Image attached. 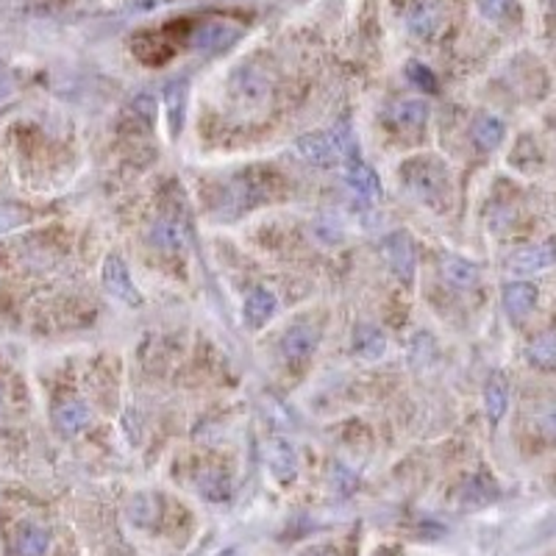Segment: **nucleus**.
I'll return each instance as SVG.
<instances>
[{
    "mask_svg": "<svg viewBox=\"0 0 556 556\" xmlns=\"http://www.w3.org/2000/svg\"><path fill=\"white\" fill-rule=\"evenodd\" d=\"M403 187L410 190L412 198L431 209H445L451 203V175L439 159L434 156H418L401 167Z\"/></svg>",
    "mask_w": 556,
    "mask_h": 556,
    "instance_id": "obj_1",
    "label": "nucleus"
},
{
    "mask_svg": "<svg viewBox=\"0 0 556 556\" xmlns=\"http://www.w3.org/2000/svg\"><path fill=\"white\" fill-rule=\"evenodd\" d=\"M295 151L312 165H334L340 159L345 162V159L356 156V142L351 137V128L340 126V128H331V131L304 134L298 142H295Z\"/></svg>",
    "mask_w": 556,
    "mask_h": 556,
    "instance_id": "obj_2",
    "label": "nucleus"
},
{
    "mask_svg": "<svg viewBox=\"0 0 556 556\" xmlns=\"http://www.w3.org/2000/svg\"><path fill=\"white\" fill-rule=\"evenodd\" d=\"M100 278H103V287L108 289V295H115L118 301H123L128 306L142 304V295H139V289L131 278V270L118 253L106 256V262L100 268Z\"/></svg>",
    "mask_w": 556,
    "mask_h": 556,
    "instance_id": "obj_3",
    "label": "nucleus"
},
{
    "mask_svg": "<svg viewBox=\"0 0 556 556\" xmlns=\"http://www.w3.org/2000/svg\"><path fill=\"white\" fill-rule=\"evenodd\" d=\"M237 40H240V25L226 23V20L201 23L190 36L193 48L201 51V53H220V51H226L229 45H234Z\"/></svg>",
    "mask_w": 556,
    "mask_h": 556,
    "instance_id": "obj_4",
    "label": "nucleus"
},
{
    "mask_svg": "<svg viewBox=\"0 0 556 556\" xmlns=\"http://www.w3.org/2000/svg\"><path fill=\"white\" fill-rule=\"evenodd\" d=\"M231 92L242 106H259L270 95V81L259 64H242L231 79Z\"/></svg>",
    "mask_w": 556,
    "mask_h": 556,
    "instance_id": "obj_5",
    "label": "nucleus"
},
{
    "mask_svg": "<svg viewBox=\"0 0 556 556\" xmlns=\"http://www.w3.org/2000/svg\"><path fill=\"white\" fill-rule=\"evenodd\" d=\"M382 253H384V259H387L390 270H392L403 284H410V281L415 278V245H412V240L406 237L403 231L390 234V237L382 242Z\"/></svg>",
    "mask_w": 556,
    "mask_h": 556,
    "instance_id": "obj_6",
    "label": "nucleus"
},
{
    "mask_svg": "<svg viewBox=\"0 0 556 556\" xmlns=\"http://www.w3.org/2000/svg\"><path fill=\"white\" fill-rule=\"evenodd\" d=\"M556 262V245L553 242H537V245H526V248H517L506 268L517 276H532L540 273L545 268H551Z\"/></svg>",
    "mask_w": 556,
    "mask_h": 556,
    "instance_id": "obj_7",
    "label": "nucleus"
},
{
    "mask_svg": "<svg viewBox=\"0 0 556 556\" xmlns=\"http://www.w3.org/2000/svg\"><path fill=\"white\" fill-rule=\"evenodd\" d=\"M317 340H320V328L317 325H312V323H295V325H289L284 331L281 353L289 362H301V359H306L317 348Z\"/></svg>",
    "mask_w": 556,
    "mask_h": 556,
    "instance_id": "obj_8",
    "label": "nucleus"
},
{
    "mask_svg": "<svg viewBox=\"0 0 556 556\" xmlns=\"http://www.w3.org/2000/svg\"><path fill=\"white\" fill-rule=\"evenodd\" d=\"M345 178H348V187H351L356 195H362L364 201H379V198H382V181H379L376 170L367 167V165L359 159V154L351 156V159H345Z\"/></svg>",
    "mask_w": 556,
    "mask_h": 556,
    "instance_id": "obj_9",
    "label": "nucleus"
},
{
    "mask_svg": "<svg viewBox=\"0 0 556 556\" xmlns=\"http://www.w3.org/2000/svg\"><path fill=\"white\" fill-rule=\"evenodd\" d=\"M390 120L401 131H418L429 120V106L420 98H403L390 108Z\"/></svg>",
    "mask_w": 556,
    "mask_h": 556,
    "instance_id": "obj_10",
    "label": "nucleus"
},
{
    "mask_svg": "<svg viewBox=\"0 0 556 556\" xmlns=\"http://www.w3.org/2000/svg\"><path fill=\"white\" fill-rule=\"evenodd\" d=\"M537 304V287L526 284V281H517V284H506L504 287V306L509 312V317L514 320H523Z\"/></svg>",
    "mask_w": 556,
    "mask_h": 556,
    "instance_id": "obj_11",
    "label": "nucleus"
},
{
    "mask_svg": "<svg viewBox=\"0 0 556 556\" xmlns=\"http://www.w3.org/2000/svg\"><path fill=\"white\" fill-rule=\"evenodd\" d=\"M51 548V532L36 526V523H23L14 532V553L17 556H45Z\"/></svg>",
    "mask_w": 556,
    "mask_h": 556,
    "instance_id": "obj_12",
    "label": "nucleus"
},
{
    "mask_svg": "<svg viewBox=\"0 0 556 556\" xmlns=\"http://www.w3.org/2000/svg\"><path fill=\"white\" fill-rule=\"evenodd\" d=\"M276 315V295L265 287H256L245 298V323L253 328H262Z\"/></svg>",
    "mask_w": 556,
    "mask_h": 556,
    "instance_id": "obj_13",
    "label": "nucleus"
},
{
    "mask_svg": "<svg viewBox=\"0 0 556 556\" xmlns=\"http://www.w3.org/2000/svg\"><path fill=\"white\" fill-rule=\"evenodd\" d=\"M353 351H356L362 359H367V362H376V359H382V356H384V351H387V340H384V334H382L376 325H370V323L356 325V331H353Z\"/></svg>",
    "mask_w": 556,
    "mask_h": 556,
    "instance_id": "obj_14",
    "label": "nucleus"
},
{
    "mask_svg": "<svg viewBox=\"0 0 556 556\" xmlns=\"http://www.w3.org/2000/svg\"><path fill=\"white\" fill-rule=\"evenodd\" d=\"M187 84L184 81H175L167 87V95H165V111H167V131L173 137L181 134L184 128V118H187Z\"/></svg>",
    "mask_w": 556,
    "mask_h": 556,
    "instance_id": "obj_15",
    "label": "nucleus"
},
{
    "mask_svg": "<svg viewBox=\"0 0 556 556\" xmlns=\"http://www.w3.org/2000/svg\"><path fill=\"white\" fill-rule=\"evenodd\" d=\"M470 137L473 142L481 147V151H495V147H501L504 137H506V128L498 118L493 115H478L473 120V128H470Z\"/></svg>",
    "mask_w": 556,
    "mask_h": 556,
    "instance_id": "obj_16",
    "label": "nucleus"
},
{
    "mask_svg": "<svg viewBox=\"0 0 556 556\" xmlns=\"http://www.w3.org/2000/svg\"><path fill=\"white\" fill-rule=\"evenodd\" d=\"M90 426V410L81 401H67L56 410V429L61 434H79Z\"/></svg>",
    "mask_w": 556,
    "mask_h": 556,
    "instance_id": "obj_17",
    "label": "nucleus"
},
{
    "mask_svg": "<svg viewBox=\"0 0 556 556\" xmlns=\"http://www.w3.org/2000/svg\"><path fill=\"white\" fill-rule=\"evenodd\" d=\"M442 276H445V281H451V284H454V287H459V289H470V287H476V284H478L481 270H478L473 262H467V259L451 256V259H445V265H442Z\"/></svg>",
    "mask_w": 556,
    "mask_h": 556,
    "instance_id": "obj_18",
    "label": "nucleus"
},
{
    "mask_svg": "<svg viewBox=\"0 0 556 556\" xmlns=\"http://www.w3.org/2000/svg\"><path fill=\"white\" fill-rule=\"evenodd\" d=\"M485 406H487V415L493 423H498L504 415H506V406H509V387H506V379L504 376H493L487 382V390H485Z\"/></svg>",
    "mask_w": 556,
    "mask_h": 556,
    "instance_id": "obj_19",
    "label": "nucleus"
},
{
    "mask_svg": "<svg viewBox=\"0 0 556 556\" xmlns=\"http://www.w3.org/2000/svg\"><path fill=\"white\" fill-rule=\"evenodd\" d=\"M529 356H532L537 364H551V362H556V331H545V334H540L537 340H532Z\"/></svg>",
    "mask_w": 556,
    "mask_h": 556,
    "instance_id": "obj_20",
    "label": "nucleus"
},
{
    "mask_svg": "<svg viewBox=\"0 0 556 556\" xmlns=\"http://www.w3.org/2000/svg\"><path fill=\"white\" fill-rule=\"evenodd\" d=\"M154 242H159L165 248H178V245H184V231L175 226L173 220H162L159 226L154 229Z\"/></svg>",
    "mask_w": 556,
    "mask_h": 556,
    "instance_id": "obj_21",
    "label": "nucleus"
},
{
    "mask_svg": "<svg viewBox=\"0 0 556 556\" xmlns=\"http://www.w3.org/2000/svg\"><path fill=\"white\" fill-rule=\"evenodd\" d=\"M154 514H156V504L151 495H137L134 504H131V521L139 523V526H147L154 521Z\"/></svg>",
    "mask_w": 556,
    "mask_h": 556,
    "instance_id": "obj_22",
    "label": "nucleus"
},
{
    "mask_svg": "<svg viewBox=\"0 0 556 556\" xmlns=\"http://www.w3.org/2000/svg\"><path fill=\"white\" fill-rule=\"evenodd\" d=\"M25 220V209L17 203H0V234L14 231L20 222Z\"/></svg>",
    "mask_w": 556,
    "mask_h": 556,
    "instance_id": "obj_23",
    "label": "nucleus"
},
{
    "mask_svg": "<svg viewBox=\"0 0 556 556\" xmlns=\"http://www.w3.org/2000/svg\"><path fill=\"white\" fill-rule=\"evenodd\" d=\"M478 6H481V14L490 17V20H504L512 6H514V0H478Z\"/></svg>",
    "mask_w": 556,
    "mask_h": 556,
    "instance_id": "obj_24",
    "label": "nucleus"
},
{
    "mask_svg": "<svg viewBox=\"0 0 556 556\" xmlns=\"http://www.w3.org/2000/svg\"><path fill=\"white\" fill-rule=\"evenodd\" d=\"M410 76H412V79L418 76V79H420L418 84H420L423 90H429V92H431V90H437L434 76H431V70H426L423 64H412V67H410Z\"/></svg>",
    "mask_w": 556,
    "mask_h": 556,
    "instance_id": "obj_25",
    "label": "nucleus"
},
{
    "mask_svg": "<svg viewBox=\"0 0 556 556\" xmlns=\"http://www.w3.org/2000/svg\"><path fill=\"white\" fill-rule=\"evenodd\" d=\"M542 431H545V437H551L556 442V406H551V410L542 415Z\"/></svg>",
    "mask_w": 556,
    "mask_h": 556,
    "instance_id": "obj_26",
    "label": "nucleus"
},
{
    "mask_svg": "<svg viewBox=\"0 0 556 556\" xmlns=\"http://www.w3.org/2000/svg\"><path fill=\"white\" fill-rule=\"evenodd\" d=\"M373 556H401L398 551H392V548H382V551H376Z\"/></svg>",
    "mask_w": 556,
    "mask_h": 556,
    "instance_id": "obj_27",
    "label": "nucleus"
},
{
    "mask_svg": "<svg viewBox=\"0 0 556 556\" xmlns=\"http://www.w3.org/2000/svg\"><path fill=\"white\" fill-rule=\"evenodd\" d=\"M306 556H337L334 551H325V548H320V551H312V553H306Z\"/></svg>",
    "mask_w": 556,
    "mask_h": 556,
    "instance_id": "obj_28",
    "label": "nucleus"
},
{
    "mask_svg": "<svg viewBox=\"0 0 556 556\" xmlns=\"http://www.w3.org/2000/svg\"><path fill=\"white\" fill-rule=\"evenodd\" d=\"M0 406H4V390H0Z\"/></svg>",
    "mask_w": 556,
    "mask_h": 556,
    "instance_id": "obj_29",
    "label": "nucleus"
}]
</instances>
